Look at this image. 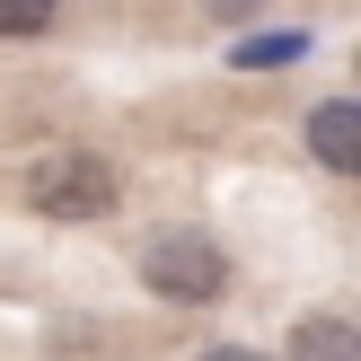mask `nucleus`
Instances as JSON below:
<instances>
[{
	"label": "nucleus",
	"instance_id": "f03ea898",
	"mask_svg": "<svg viewBox=\"0 0 361 361\" xmlns=\"http://www.w3.org/2000/svg\"><path fill=\"white\" fill-rule=\"evenodd\" d=\"M141 282H150V300H168V309H212V300L229 291V256L203 229H159V238L141 247Z\"/></svg>",
	"mask_w": 361,
	"mask_h": 361
},
{
	"label": "nucleus",
	"instance_id": "0eeeda50",
	"mask_svg": "<svg viewBox=\"0 0 361 361\" xmlns=\"http://www.w3.org/2000/svg\"><path fill=\"white\" fill-rule=\"evenodd\" d=\"M203 18L212 27H238V18H256V0H203Z\"/></svg>",
	"mask_w": 361,
	"mask_h": 361
},
{
	"label": "nucleus",
	"instance_id": "7ed1b4c3",
	"mask_svg": "<svg viewBox=\"0 0 361 361\" xmlns=\"http://www.w3.org/2000/svg\"><path fill=\"white\" fill-rule=\"evenodd\" d=\"M309 150H317V168H335V176L361 168V106L353 97H326L309 115Z\"/></svg>",
	"mask_w": 361,
	"mask_h": 361
},
{
	"label": "nucleus",
	"instance_id": "39448f33",
	"mask_svg": "<svg viewBox=\"0 0 361 361\" xmlns=\"http://www.w3.org/2000/svg\"><path fill=\"white\" fill-rule=\"evenodd\" d=\"M300 53H309V35H300V27H274V35H247L229 62H238V71H282V62H300Z\"/></svg>",
	"mask_w": 361,
	"mask_h": 361
},
{
	"label": "nucleus",
	"instance_id": "f257e3e1",
	"mask_svg": "<svg viewBox=\"0 0 361 361\" xmlns=\"http://www.w3.org/2000/svg\"><path fill=\"white\" fill-rule=\"evenodd\" d=\"M18 194H27V212H44V221H106V212H115V168H106L97 150H44V159H27Z\"/></svg>",
	"mask_w": 361,
	"mask_h": 361
},
{
	"label": "nucleus",
	"instance_id": "423d86ee",
	"mask_svg": "<svg viewBox=\"0 0 361 361\" xmlns=\"http://www.w3.org/2000/svg\"><path fill=\"white\" fill-rule=\"evenodd\" d=\"M62 18V0H0V35H44Z\"/></svg>",
	"mask_w": 361,
	"mask_h": 361
},
{
	"label": "nucleus",
	"instance_id": "20e7f679",
	"mask_svg": "<svg viewBox=\"0 0 361 361\" xmlns=\"http://www.w3.org/2000/svg\"><path fill=\"white\" fill-rule=\"evenodd\" d=\"M291 361H361V326H344V317H300L291 326Z\"/></svg>",
	"mask_w": 361,
	"mask_h": 361
},
{
	"label": "nucleus",
	"instance_id": "6e6552de",
	"mask_svg": "<svg viewBox=\"0 0 361 361\" xmlns=\"http://www.w3.org/2000/svg\"><path fill=\"white\" fill-rule=\"evenodd\" d=\"M194 361H264V353H247V344H212V353H194Z\"/></svg>",
	"mask_w": 361,
	"mask_h": 361
}]
</instances>
